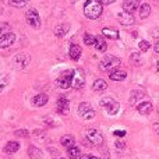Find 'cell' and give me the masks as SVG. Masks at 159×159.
Returning a JSON list of instances; mask_svg holds the SVG:
<instances>
[{
  "label": "cell",
  "instance_id": "cell-1",
  "mask_svg": "<svg viewBox=\"0 0 159 159\" xmlns=\"http://www.w3.org/2000/svg\"><path fill=\"white\" fill-rule=\"evenodd\" d=\"M103 11V4L99 0H87L84 4V16L89 20H96Z\"/></svg>",
  "mask_w": 159,
  "mask_h": 159
},
{
  "label": "cell",
  "instance_id": "cell-2",
  "mask_svg": "<svg viewBox=\"0 0 159 159\" xmlns=\"http://www.w3.org/2000/svg\"><path fill=\"white\" fill-rule=\"evenodd\" d=\"M121 64V60L119 57H116V56L113 55H107L105 56V57L101 59V61H99V70L101 71H109V70H116L119 66Z\"/></svg>",
  "mask_w": 159,
  "mask_h": 159
},
{
  "label": "cell",
  "instance_id": "cell-3",
  "mask_svg": "<svg viewBox=\"0 0 159 159\" xmlns=\"http://www.w3.org/2000/svg\"><path fill=\"white\" fill-rule=\"evenodd\" d=\"M101 106L109 113L110 116L117 115V112L120 110V105L119 102H116L112 96H105V98L101 99Z\"/></svg>",
  "mask_w": 159,
  "mask_h": 159
},
{
  "label": "cell",
  "instance_id": "cell-4",
  "mask_svg": "<svg viewBox=\"0 0 159 159\" xmlns=\"http://www.w3.org/2000/svg\"><path fill=\"white\" fill-rule=\"evenodd\" d=\"M75 70H66L64 73H61V75L56 80L57 87H60L61 89H67L73 85V78H74Z\"/></svg>",
  "mask_w": 159,
  "mask_h": 159
},
{
  "label": "cell",
  "instance_id": "cell-5",
  "mask_svg": "<svg viewBox=\"0 0 159 159\" xmlns=\"http://www.w3.org/2000/svg\"><path fill=\"white\" fill-rule=\"evenodd\" d=\"M25 21H27V24L30 25V27L35 28V30H39L42 25L41 17H39L38 11H36L35 8H30V10L25 13Z\"/></svg>",
  "mask_w": 159,
  "mask_h": 159
},
{
  "label": "cell",
  "instance_id": "cell-6",
  "mask_svg": "<svg viewBox=\"0 0 159 159\" xmlns=\"http://www.w3.org/2000/svg\"><path fill=\"white\" fill-rule=\"evenodd\" d=\"M77 113L80 117L85 119V120H91V119L95 117V110L92 109V106H91L88 102H81V103L78 105V109H77Z\"/></svg>",
  "mask_w": 159,
  "mask_h": 159
},
{
  "label": "cell",
  "instance_id": "cell-7",
  "mask_svg": "<svg viewBox=\"0 0 159 159\" xmlns=\"http://www.w3.org/2000/svg\"><path fill=\"white\" fill-rule=\"evenodd\" d=\"M87 140L92 145H102L103 144V134L95 129H89L87 131Z\"/></svg>",
  "mask_w": 159,
  "mask_h": 159
},
{
  "label": "cell",
  "instance_id": "cell-8",
  "mask_svg": "<svg viewBox=\"0 0 159 159\" xmlns=\"http://www.w3.org/2000/svg\"><path fill=\"white\" fill-rule=\"evenodd\" d=\"M17 36L14 32H6L0 36V49H6V48L11 46L16 42Z\"/></svg>",
  "mask_w": 159,
  "mask_h": 159
},
{
  "label": "cell",
  "instance_id": "cell-9",
  "mask_svg": "<svg viewBox=\"0 0 159 159\" xmlns=\"http://www.w3.org/2000/svg\"><path fill=\"white\" fill-rule=\"evenodd\" d=\"M117 20L119 22H120L121 25H124V27H130V25H133L135 22V18L134 16H133L131 13H127V11H121V13L117 14Z\"/></svg>",
  "mask_w": 159,
  "mask_h": 159
},
{
  "label": "cell",
  "instance_id": "cell-10",
  "mask_svg": "<svg viewBox=\"0 0 159 159\" xmlns=\"http://www.w3.org/2000/svg\"><path fill=\"white\" fill-rule=\"evenodd\" d=\"M85 84V75H84V71L81 69H77L75 70V74H74V78H73V85L71 87L74 89H81Z\"/></svg>",
  "mask_w": 159,
  "mask_h": 159
},
{
  "label": "cell",
  "instance_id": "cell-11",
  "mask_svg": "<svg viewBox=\"0 0 159 159\" xmlns=\"http://www.w3.org/2000/svg\"><path fill=\"white\" fill-rule=\"evenodd\" d=\"M48 101H49V96H48L46 93L42 92V93H38V95L34 96V98L31 99V103H32L35 107H42L48 103Z\"/></svg>",
  "mask_w": 159,
  "mask_h": 159
},
{
  "label": "cell",
  "instance_id": "cell-12",
  "mask_svg": "<svg viewBox=\"0 0 159 159\" xmlns=\"http://www.w3.org/2000/svg\"><path fill=\"white\" fill-rule=\"evenodd\" d=\"M69 110H70V103L67 99L60 98L56 103V112L59 115H69Z\"/></svg>",
  "mask_w": 159,
  "mask_h": 159
},
{
  "label": "cell",
  "instance_id": "cell-13",
  "mask_svg": "<svg viewBox=\"0 0 159 159\" xmlns=\"http://www.w3.org/2000/svg\"><path fill=\"white\" fill-rule=\"evenodd\" d=\"M30 56L25 55V53H20V55H17L16 57H14V63H16L17 67H20V69H25V67L28 66V63H30Z\"/></svg>",
  "mask_w": 159,
  "mask_h": 159
},
{
  "label": "cell",
  "instance_id": "cell-14",
  "mask_svg": "<svg viewBox=\"0 0 159 159\" xmlns=\"http://www.w3.org/2000/svg\"><path fill=\"white\" fill-rule=\"evenodd\" d=\"M137 8H140V0H124L123 2V10L127 13H134Z\"/></svg>",
  "mask_w": 159,
  "mask_h": 159
},
{
  "label": "cell",
  "instance_id": "cell-15",
  "mask_svg": "<svg viewBox=\"0 0 159 159\" xmlns=\"http://www.w3.org/2000/svg\"><path fill=\"white\" fill-rule=\"evenodd\" d=\"M81 53H82V49L81 46L77 43H71V46H70V50H69V55H70V59L74 61L80 60V57H81Z\"/></svg>",
  "mask_w": 159,
  "mask_h": 159
},
{
  "label": "cell",
  "instance_id": "cell-16",
  "mask_svg": "<svg viewBox=\"0 0 159 159\" xmlns=\"http://www.w3.org/2000/svg\"><path fill=\"white\" fill-rule=\"evenodd\" d=\"M152 109H154V106H152V103L149 101H145V102H140L137 106V110L140 115H149V113L152 112Z\"/></svg>",
  "mask_w": 159,
  "mask_h": 159
},
{
  "label": "cell",
  "instance_id": "cell-17",
  "mask_svg": "<svg viewBox=\"0 0 159 159\" xmlns=\"http://www.w3.org/2000/svg\"><path fill=\"white\" fill-rule=\"evenodd\" d=\"M127 77V73L124 71V70H113V71L109 73V78L112 80V81H123V80H126Z\"/></svg>",
  "mask_w": 159,
  "mask_h": 159
},
{
  "label": "cell",
  "instance_id": "cell-18",
  "mask_svg": "<svg viewBox=\"0 0 159 159\" xmlns=\"http://www.w3.org/2000/svg\"><path fill=\"white\" fill-rule=\"evenodd\" d=\"M18 149H20V144L17 143V141H8V143L4 145V149H3V151H4L6 154L11 155V154H16Z\"/></svg>",
  "mask_w": 159,
  "mask_h": 159
},
{
  "label": "cell",
  "instance_id": "cell-19",
  "mask_svg": "<svg viewBox=\"0 0 159 159\" xmlns=\"http://www.w3.org/2000/svg\"><path fill=\"white\" fill-rule=\"evenodd\" d=\"M70 31V25L69 24H60L55 28V35L57 38H63L64 35H67V32Z\"/></svg>",
  "mask_w": 159,
  "mask_h": 159
},
{
  "label": "cell",
  "instance_id": "cell-20",
  "mask_svg": "<svg viewBox=\"0 0 159 159\" xmlns=\"http://www.w3.org/2000/svg\"><path fill=\"white\" fill-rule=\"evenodd\" d=\"M60 144L64 147V148H71V147H74L75 145V140H74V137L73 135H63V137L60 138Z\"/></svg>",
  "mask_w": 159,
  "mask_h": 159
},
{
  "label": "cell",
  "instance_id": "cell-21",
  "mask_svg": "<svg viewBox=\"0 0 159 159\" xmlns=\"http://www.w3.org/2000/svg\"><path fill=\"white\" fill-rule=\"evenodd\" d=\"M28 155L31 157V159H41L42 158V149L38 148L35 145H30L28 147Z\"/></svg>",
  "mask_w": 159,
  "mask_h": 159
},
{
  "label": "cell",
  "instance_id": "cell-22",
  "mask_svg": "<svg viewBox=\"0 0 159 159\" xmlns=\"http://www.w3.org/2000/svg\"><path fill=\"white\" fill-rule=\"evenodd\" d=\"M106 88H107L106 81H105V80H102V78L95 80V81H93V84H92V89L95 91V92H101V91H105Z\"/></svg>",
  "mask_w": 159,
  "mask_h": 159
},
{
  "label": "cell",
  "instance_id": "cell-23",
  "mask_svg": "<svg viewBox=\"0 0 159 159\" xmlns=\"http://www.w3.org/2000/svg\"><path fill=\"white\" fill-rule=\"evenodd\" d=\"M102 35L109 39H119V31L115 30V28H103L102 30Z\"/></svg>",
  "mask_w": 159,
  "mask_h": 159
},
{
  "label": "cell",
  "instance_id": "cell-24",
  "mask_svg": "<svg viewBox=\"0 0 159 159\" xmlns=\"http://www.w3.org/2000/svg\"><path fill=\"white\" fill-rule=\"evenodd\" d=\"M95 49L98 50V52H106V48H107V45H106V41H105L102 36H96V41H95Z\"/></svg>",
  "mask_w": 159,
  "mask_h": 159
},
{
  "label": "cell",
  "instance_id": "cell-25",
  "mask_svg": "<svg viewBox=\"0 0 159 159\" xmlns=\"http://www.w3.org/2000/svg\"><path fill=\"white\" fill-rule=\"evenodd\" d=\"M140 17L141 18H148L149 17V14H151V6L148 4V3H143V4L140 6Z\"/></svg>",
  "mask_w": 159,
  "mask_h": 159
},
{
  "label": "cell",
  "instance_id": "cell-26",
  "mask_svg": "<svg viewBox=\"0 0 159 159\" xmlns=\"http://www.w3.org/2000/svg\"><path fill=\"white\" fill-rule=\"evenodd\" d=\"M67 154H69L70 159H78L80 157H81V149L74 145V147H71V148L67 149Z\"/></svg>",
  "mask_w": 159,
  "mask_h": 159
},
{
  "label": "cell",
  "instance_id": "cell-27",
  "mask_svg": "<svg viewBox=\"0 0 159 159\" xmlns=\"http://www.w3.org/2000/svg\"><path fill=\"white\" fill-rule=\"evenodd\" d=\"M8 84H10V78H8V75L7 74H0V92H3V91L8 87Z\"/></svg>",
  "mask_w": 159,
  "mask_h": 159
},
{
  "label": "cell",
  "instance_id": "cell-28",
  "mask_svg": "<svg viewBox=\"0 0 159 159\" xmlns=\"http://www.w3.org/2000/svg\"><path fill=\"white\" fill-rule=\"evenodd\" d=\"M10 6L11 7H16V8H22L30 3V0H10Z\"/></svg>",
  "mask_w": 159,
  "mask_h": 159
},
{
  "label": "cell",
  "instance_id": "cell-29",
  "mask_svg": "<svg viewBox=\"0 0 159 159\" xmlns=\"http://www.w3.org/2000/svg\"><path fill=\"white\" fill-rule=\"evenodd\" d=\"M82 41H84L85 45H88V46H92V45H95L96 36L91 35V34H84V36H82Z\"/></svg>",
  "mask_w": 159,
  "mask_h": 159
},
{
  "label": "cell",
  "instance_id": "cell-30",
  "mask_svg": "<svg viewBox=\"0 0 159 159\" xmlns=\"http://www.w3.org/2000/svg\"><path fill=\"white\" fill-rule=\"evenodd\" d=\"M130 63H133V64H134V66H140V64L143 63V60H141V56H140V53H138V52L131 53V55H130Z\"/></svg>",
  "mask_w": 159,
  "mask_h": 159
},
{
  "label": "cell",
  "instance_id": "cell-31",
  "mask_svg": "<svg viewBox=\"0 0 159 159\" xmlns=\"http://www.w3.org/2000/svg\"><path fill=\"white\" fill-rule=\"evenodd\" d=\"M138 48H140L141 52H148V49L151 48V45H149L148 41H140V43H138Z\"/></svg>",
  "mask_w": 159,
  "mask_h": 159
},
{
  "label": "cell",
  "instance_id": "cell-32",
  "mask_svg": "<svg viewBox=\"0 0 159 159\" xmlns=\"http://www.w3.org/2000/svg\"><path fill=\"white\" fill-rule=\"evenodd\" d=\"M14 135H16V137H28V135H30V131L25 129H20V130H16V131H14Z\"/></svg>",
  "mask_w": 159,
  "mask_h": 159
},
{
  "label": "cell",
  "instance_id": "cell-33",
  "mask_svg": "<svg viewBox=\"0 0 159 159\" xmlns=\"http://www.w3.org/2000/svg\"><path fill=\"white\" fill-rule=\"evenodd\" d=\"M115 147H116V149H117V151H123V149L126 148V143H124L123 140H116Z\"/></svg>",
  "mask_w": 159,
  "mask_h": 159
},
{
  "label": "cell",
  "instance_id": "cell-34",
  "mask_svg": "<svg viewBox=\"0 0 159 159\" xmlns=\"http://www.w3.org/2000/svg\"><path fill=\"white\" fill-rule=\"evenodd\" d=\"M7 30H10V25L7 22H0V36L3 35V32H6Z\"/></svg>",
  "mask_w": 159,
  "mask_h": 159
},
{
  "label": "cell",
  "instance_id": "cell-35",
  "mask_svg": "<svg viewBox=\"0 0 159 159\" xmlns=\"http://www.w3.org/2000/svg\"><path fill=\"white\" fill-rule=\"evenodd\" d=\"M113 134H115L116 137H124V135H126V131H124V130H116Z\"/></svg>",
  "mask_w": 159,
  "mask_h": 159
},
{
  "label": "cell",
  "instance_id": "cell-36",
  "mask_svg": "<svg viewBox=\"0 0 159 159\" xmlns=\"http://www.w3.org/2000/svg\"><path fill=\"white\" fill-rule=\"evenodd\" d=\"M45 123L49 124V127H55V121H53L52 119H45Z\"/></svg>",
  "mask_w": 159,
  "mask_h": 159
},
{
  "label": "cell",
  "instance_id": "cell-37",
  "mask_svg": "<svg viewBox=\"0 0 159 159\" xmlns=\"http://www.w3.org/2000/svg\"><path fill=\"white\" fill-rule=\"evenodd\" d=\"M99 2H101L102 4H112V3H115L116 0H99Z\"/></svg>",
  "mask_w": 159,
  "mask_h": 159
},
{
  "label": "cell",
  "instance_id": "cell-38",
  "mask_svg": "<svg viewBox=\"0 0 159 159\" xmlns=\"http://www.w3.org/2000/svg\"><path fill=\"white\" fill-rule=\"evenodd\" d=\"M154 130H155V133L159 135V123H155L154 124Z\"/></svg>",
  "mask_w": 159,
  "mask_h": 159
},
{
  "label": "cell",
  "instance_id": "cell-39",
  "mask_svg": "<svg viewBox=\"0 0 159 159\" xmlns=\"http://www.w3.org/2000/svg\"><path fill=\"white\" fill-rule=\"evenodd\" d=\"M154 49H155V52H157V53H159V41L157 42V43H155V46H154Z\"/></svg>",
  "mask_w": 159,
  "mask_h": 159
},
{
  "label": "cell",
  "instance_id": "cell-40",
  "mask_svg": "<svg viewBox=\"0 0 159 159\" xmlns=\"http://www.w3.org/2000/svg\"><path fill=\"white\" fill-rule=\"evenodd\" d=\"M78 159H91V155H81Z\"/></svg>",
  "mask_w": 159,
  "mask_h": 159
},
{
  "label": "cell",
  "instance_id": "cell-41",
  "mask_svg": "<svg viewBox=\"0 0 159 159\" xmlns=\"http://www.w3.org/2000/svg\"><path fill=\"white\" fill-rule=\"evenodd\" d=\"M91 159H102V158H98V157H92V155H91Z\"/></svg>",
  "mask_w": 159,
  "mask_h": 159
},
{
  "label": "cell",
  "instance_id": "cell-42",
  "mask_svg": "<svg viewBox=\"0 0 159 159\" xmlns=\"http://www.w3.org/2000/svg\"><path fill=\"white\" fill-rule=\"evenodd\" d=\"M157 70H158V71H159V60L157 61Z\"/></svg>",
  "mask_w": 159,
  "mask_h": 159
},
{
  "label": "cell",
  "instance_id": "cell-43",
  "mask_svg": "<svg viewBox=\"0 0 159 159\" xmlns=\"http://www.w3.org/2000/svg\"><path fill=\"white\" fill-rule=\"evenodd\" d=\"M53 159H64V158H53Z\"/></svg>",
  "mask_w": 159,
  "mask_h": 159
},
{
  "label": "cell",
  "instance_id": "cell-44",
  "mask_svg": "<svg viewBox=\"0 0 159 159\" xmlns=\"http://www.w3.org/2000/svg\"><path fill=\"white\" fill-rule=\"evenodd\" d=\"M158 112H159V106H158Z\"/></svg>",
  "mask_w": 159,
  "mask_h": 159
}]
</instances>
